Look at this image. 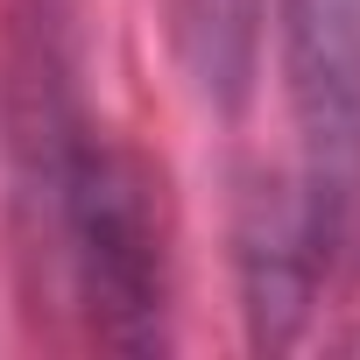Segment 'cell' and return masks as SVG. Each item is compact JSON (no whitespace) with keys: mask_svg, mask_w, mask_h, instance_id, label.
<instances>
[{"mask_svg":"<svg viewBox=\"0 0 360 360\" xmlns=\"http://www.w3.org/2000/svg\"><path fill=\"white\" fill-rule=\"evenodd\" d=\"M8 155L22 248L85 325L92 346H169V205L155 162L99 127L78 92L50 15H22L8 78Z\"/></svg>","mask_w":360,"mask_h":360,"instance_id":"obj_1","label":"cell"},{"mask_svg":"<svg viewBox=\"0 0 360 360\" xmlns=\"http://www.w3.org/2000/svg\"><path fill=\"white\" fill-rule=\"evenodd\" d=\"M276 8L297 120V184L332 255V276H360V0H276Z\"/></svg>","mask_w":360,"mask_h":360,"instance_id":"obj_2","label":"cell"},{"mask_svg":"<svg viewBox=\"0 0 360 360\" xmlns=\"http://www.w3.org/2000/svg\"><path fill=\"white\" fill-rule=\"evenodd\" d=\"M233 269H240V311L255 346H290L304 318L318 311L332 283V255L318 240V219L304 205L297 176H262L240 198L233 226Z\"/></svg>","mask_w":360,"mask_h":360,"instance_id":"obj_3","label":"cell"},{"mask_svg":"<svg viewBox=\"0 0 360 360\" xmlns=\"http://www.w3.org/2000/svg\"><path fill=\"white\" fill-rule=\"evenodd\" d=\"M169 15H176V57H184L191 92L219 113L248 106L269 0H169Z\"/></svg>","mask_w":360,"mask_h":360,"instance_id":"obj_4","label":"cell"}]
</instances>
